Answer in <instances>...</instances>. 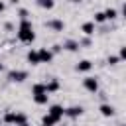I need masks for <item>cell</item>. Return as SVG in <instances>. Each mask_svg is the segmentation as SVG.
Returning <instances> with one entry per match:
<instances>
[{
    "mask_svg": "<svg viewBox=\"0 0 126 126\" xmlns=\"http://www.w3.org/2000/svg\"><path fill=\"white\" fill-rule=\"evenodd\" d=\"M18 39L22 43H32L35 39V32H33V26L30 20H20V26H18Z\"/></svg>",
    "mask_w": 126,
    "mask_h": 126,
    "instance_id": "cell-1",
    "label": "cell"
},
{
    "mask_svg": "<svg viewBox=\"0 0 126 126\" xmlns=\"http://www.w3.org/2000/svg\"><path fill=\"white\" fill-rule=\"evenodd\" d=\"M2 122H8V124L18 126V124H22V122H28V116H26L24 112H6L4 118H2Z\"/></svg>",
    "mask_w": 126,
    "mask_h": 126,
    "instance_id": "cell-2",
    "label": "cell"
},
{
    "mask_svg": "<svg viewBox=\"0 0 126 126\" xmlns=\"http://www.w3.org/2000/svg\"><path fill=\"white\" fill-rule=\"evenodd\" d=\"M28 79V71H22V69H12L8 73V81L10 83H22Z\"/></svg>",
    "mask_w": 126,
    "mask_h": 126,
    "instance_id": "cell-3",
    "label": "cell"
},
{
    "mask_svg": "<svg viewBox=\"0 0 126 126\" xmlns=\"http://www.w3.org/2000/svg\"><path fill=\"white\" fill-rule=\"evenodd\" d=\"M83 87H85L89 93H96V91H98V81H96V77H85V79H83Z\"/></svg>",
    "mask_w": 126,
    "mask_h": 126,
    "instance_id": "cell-4",
    "label": "cell"
},
{
    "mask_svg": "<svg viewBox=\"0 0 126 126\" xmlns=\"http://www.w3.org/2000/svg\"><path fill=\"white\" fill-rule=\"evenodd\" d=\"M37 55H39V63H51V61H53V53H51V49H47V47L37 49Z\"/></svg>",
    "mask_w": 126,
    "mask_h": 126,
    "instance_id": "cell-5",
    "label": "cell"
},
{
    "mask_svg": "<svg viewBox=\"0 0 126 126\" xmlns=\"http://www.w3.org/2000/svg\"><path fill=\"white\" fill-rule=\"evenodd\" d=\"M83 112H85V108H83V106H69V108H65V114H63V116L79 118V116H83Z\"/></svg>",
    "mask_w": 126,
    "mask_h": 126,
    "instance_id": "cell-6",
    "label": "cell"
},
{
    "mask_svg": "<svg viewBox=\"0 0 126 126\" xmlns=\"http://www.w3.org/2000/svg\"><path fill=\"white\" fill-rule=\"evenodd\" d=\"M45 26H47L49 30H53V32H63V30H65V22H63V20H47Z\"/></svg>",
    "mask_w": 126,
    "mask_h": 126,
    "instance_id": "cell-7",
    "label": "cell"
},
{
    "mask_svg": "<svg viewBox=\"0 0 126 126\" xmlns=\"http://www.w3.org/2000/svg\"><path fill=\"white\" fill-rule=\"evenodd\" d=\"M47 114H51V116H55V118H63L65 108H63L61 104H51V106H49V110H47Z\"/></svg>",
    "mask_w": 126,
    "mask_h": 126,
    "instance_id": "cell-8",
    "label": "cell"
},
{
    "mask_svg": "<svg viewBox=\"0 0 126 126\" xmlns=\"http://www.w3.org/2000/svg\"><path fill=\"white\" fill-rule=\"evenodd\" d=\"M75 69H77L79 73H87V71L93 69V63H91L89 59H83V61H79V63L75 65Z\"/></svg>",
    "mask_w": 126,
    "mask_h": 126,
    "instance_id": "cell-9",
    "label": "cell"
},
{
    "mask_svg": "<svg viewBox=\"0 0 126 126\" xmlns=\"http://www.w3.org/2000/svg\"><path fill=\"white\" fill-rule=\"evenodd\" d=\"M32 96H33V102L35 104H47L49 102V94L47 93H33Z\"/></svg>",
    "mask_w": 126,
    "mask_h": 126,
    "instance_id": "cell-10",
    "label": "cell"
},
{
    "mask_svg": "<svg viewBox=\"0 0 126 126\" xmlns=\"http://www.w3.org/2000/svg\"><path fill=\"white\" fill-rule=\"evenodd\" d=\"M98 110H100V114L106 116V118H108V116H114V106L108 104V102H102V104L98 106Z\"/></svg>",
    "mask_w": 126,
    "mask_h": 126,
    "instance_id": "cell-11",
    "label": "cell"
},
{
    "mask_svg": "<svg viewBox=\"0 0 126 126\" xmlns=\"http://www.w3.org/2000/svg\"><path fill=\"white\" fill-rule=\"evenodd\" d=\"M61 122V118H55V116H51V114H45L43 118H41V126H57Z\"/></svg>",
    "mask_w": 126,
    "mask_h": 126,
    "instance_id": "cell-12",
    "label": "cell"
},
{
    "mask_svg": "<svg viewBox=\"0 0 126 126\" xmlns=\"http://www.w3.org/2000/svg\"><path fill=\"white\" fill-rule=\"evenodd\" d=\"M81 45H79V41H75V39H65L63 41V45H61V49H67V51H77Z\"/></svg>",
    "mask_w": 126,
    "mask_h": 126,
    "instance_id": "cell-13",
    "label": "cell"
},
{
    "mask_svg": "<svg viewBox=\"0 0 126 126\" xmlns=\"http://www.w3.org/2000/svg\"><path fill=\"white\" fill-rule=\"evenodd\" d=\"M81 32H83L85 35H89V37H91V35L94 33V22H85V24L81 26Z\"/></svg>",
    "mask_w": 126,
    "mask_h": 126,
    "instance_id": "cell-14",
    "label": "cell"
},
{
    "mask_svg": "<svg viewBox=\"0 0 126 126\" xmlns=\"http://www.w3.org/2000/svg\"><path fill=\"white\" fill-rule=\"evenodd\" d=\"M26 59H28V63H32V65H39V55H37L35 49H30L28 55H26Z\"/></svg>",
    "mask_w": 126,
    "mask_h": 126,
    "instance_id": "cell-15",
    "label": "cell"
},
{
    "mask_svg": "<svg viewBox=\"0 0 126 126\" xmlns=\"http://www.w3.org/2000/svg\"><path fill=\"white\" fill-rule=\"evenodd\" d=\"M45 91L51 94V93H55V91H59V81L57 79H53V81H49V83H45Z\"/></svg>",
    "mask_w": 126,
    "mask_h": 126,
    "instance_id": "cell-16",
    "label": "cell"
},
{
    "mask_svg": "<svg viewBox=\"0 0 126 126\" xmlns=\"http://www.w3.org/2000/svg\"><path fill=\"white\" fill-rule=\"evenodd\" d=\"M35 4L39 8H43V10H51L55 6V0H35Z\"/></svg>",
    "mask_w": 126,
    "mask_h": 126,
    "instance_id": "cell-17",
    "label": "cell"
},
{
    "mask_svg": "<svg viewBox=\"0 0 126 126\" xmlns=\"http://www.w3.org/2000/svg\"><path fill=\"white\" fill-rule=\"evenodd\" d=\"M104 18H106V20H116V18H118V12H116L114 8H106V10H104Z\"/></svg>",
    "mask_w": 126,
    "mask_h": 126,
    "instance_id": "cell-18",
    "label": "cell"
},
{
    "mask_svg": "<svg viewBox=\"0 0 126 126\" xmlns=\"http://www.w3.org/2000/svg\"><path fill=\"white\" fill-rule=\"evenodd\" d=\"M33 93H47V91H45V83H35V85L32 87V94H33ZM47 94H49V93H47Z\"/></svg>",
    "mask_w": 126,
    "mask_h": 126,
    "instance_id": "cell-19",
    "label": "cell"
},
{
    "mask_svg": "<svg viewBox=\"0 0 126 126\" xmlns=\"http://www.w3.org/2000/svg\"><path fill=\"white\" fill-rule=\"evenodd\" d=\"M93 22H94V24H102V22H106V18H104V12H94V16H93Z\"/></svg>",
    "mask_w": 126,
    "mask_h": 126,
    "instance_id": "cell-20",
    "label": "cell"
},
{
    "mask_svg": "<svg viewBox=\"0 0 126 126\" xmlns=\"http://www.w3.org/2000/svg\"><path fill=\"white\" fill-rule=\"evenodd\" d=\"M118 61H120V57H118V55H110V57L106 59V63H108V65H116Z\"/></svg>",
    "mask_w": 126,
    "mask_h": 126,
    "instance_id": "cell-21",
    "label": "cell"
},
{
    "mask_svg": "<svg viewBox=\"0 0 126 126\" xmlns=\"http://www.w3.org/2000/svg\"><path fill=\"white\" fill-rule=\"evenodd\" d=\"M18 14H20V20H28V16H30V14H28V10H24V8H22Z\"/></svg>",
    "mask_w": 126,
    "mask_h": 126,
    "instance_id": "cell-22",
    "label": "cell"
},
{
    "mask_svg": "<svg viewBox=\"0 0 126 126\" xmlns=\"http://www.w3.org/2000/svg\"><path fill=\"white\" fill-rule=\"evenodd\" d=\"M118 57H120V61H122V59H126V47H120V53H118Z\"/></svg>",
    "mask_w": 126,
    "mask_h": 126,
    "instance_id": "cell-23",
    "label": "cell"
},
{
    "mask_svg": "<svg viewBox=\"0 0 126 126\" xmlns=\"http://www.w3.org/2000/svg\"><path fill=\"white\" fill-rule=\"evenodd\" d=\"M59 51H61V45H53L51 47V53H59Z\"/></svg>",
    "mask_w": 126,
    "mask_h": 126,
    "instance_id": "cell-24",
    "label": "cell"
},
{
    "mask_svg": "<svg viewBox=\"0 0 126 126\" xmlns=\"http://www.w3.org/2000/svg\"><path fill=\"white\" fill-rule=\"evenodd\" d=\"M4 10H6V4H4V2H0V12H4Z\"/></svg>",
    "mask_w": 126,
    "mask_h": 126,
    "instance_id": "cell-25",
    "label": "cell"
},
{
    "mask_svg": "<svg viewBox=\"0 0 126 126\" xmlns=\"http://www.w3.org/2000/svg\"><path fill=\"white\" fill-rule=\"evenodd\" d=\"M69 2H73V4H79V2H83V0H69Z\"/></svg>",
    "mask_w": 126,
    "mask_h": 126,
    "instance_id": "cell-26",
    "label": "cell"
},
{
    "mask_svg": "<svg viewBox=\"0 0 126 126\" xmlns=\"http://www.w3.org/2000/svg\"><path fill=\"white\" fill-rule=\"evenodd\" d=\"M18 2H20V0H10V4H18Z\"/></svg>",
    "mask_w": 126,
    "mask_h": 126,
    "instance_id": "cell-27",
    "label": "cell"
},
{
    "mask_svg": "<svg viewBox=\"0 0 126 126\" xmlns=\"http://www.w3.org/2000/svg\"><path fill=\"white\" fill-rule=\"evenodd\" d=\"M18 126H30V124H28V122H22V124H18Z\"/></svg>",
    "mask_w": 126,
    "mask_h": 126,
    "instance_id": "cell-28",
    "label": "cell"
},
{
    "mask_svg": "<svg viewBox=\"0 0 126 126\" xmlns=\"http://www.w3.org/2000/svg\"><path fill=\"white\" fill-rule=\"evenodd\" d=\"M2 69H4V65H2V63H0V71H2Z\"/></svg>",
    "mask_w": 126,
    "mask_h": 126,
    "instance_id": "cell-29",
    "label": "cell"
},
{
    "mask_svg": "<svg viewBox=\"0 0 126 126\" xmlns=\"http://www.w3.org/2000/svg\"><path fill=\"white\" fill-rule=\"evenodd\" d=\"M0 124H2V116H0Z\"/></svg>",
    "mask_w": 126,
    "mask_h": 126,
    "instance_id": "cell-30",
    "label": "cell"
},
{
    "mask_svg": "<svg viewBox=\"0 0 126 126\" xmlns=\"http://www.w3.org/2000/svg\"><path fill=\"white\" fill-rule=\"evenodd\" d=\"M118 126H124V124H118Z\"/></svg>",
    "mask_w": 126,
    "mask_h": 126,
    "instance_id": "cell-31",
    "label": "cell"
},
{
    "mask_svg": "<svg viewBox=\"0 0 126 126\" xmlns=\"http://www.w3.org/2000/svg\"><path fill=\"white\" fill-rule=\"evenodd\" d=\"M57 126H61V124H57ZM63 126H65V124H63Z\"/></svg>",
    "mask_w": 126,
    "mask_h": 126,
    "instance_id": "cell-32",
    "label": "cell"
},
{
    "mask_svg": "<svg viewBox=\"0 0 126 126\" xmlns=\"http://www.w3.org/2000/svg\"><path fill=\"white\" fill-rule=\"evenodd\" d=\"M10 126H14V124H10Z\"/></svg>",
    "mask_w": 126,
    "mask_h": 126,
    "instance_id": "cell-33",
    "label": "cell"
}]
</instances>
